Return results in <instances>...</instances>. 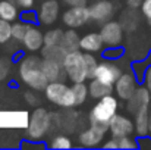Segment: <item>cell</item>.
<instances>
[{
  "instance_id": "16",
  "label": "cell",
  "mask_w": 151,
  "mask_h": 150,
  "mask_svg": "<svg viewBox=\"0 0 151 150\" xmlns=\"http://www.w3.org/2000/svg\"><path fill=\"white\" fill-rule=\"evenodd\" d=\"M41 69H43L44 75L47 77L49 83H53V81H65V80H68L63 65H62V63H57V62H54V60L43 59V62H41Z\"/></svg>"
},
{
  "instance_id": "33",
  "label": "cell",
  "mask_w": 151,
  "mask_h": 150,
  "mask_svg": "<svg viewBox=\"0 0 151 150\" xmlns=\"http://www.w3.org/2000/svg\"><path fill=\"white\" fill-rule=\"evenodd\" d=\"M63 3L68 7H72V6H87V0H63Z\"/></svg>"
},
{
  "instance_id": "31",
  "label": "cell",
  "mask_w": 151,
  "mask_h": 150,
  "mask_svg": "<svg viewBox=\"0 0 151 150\" xmlns=\"http://www.w3.org/2000/svg\"><path fill=\"white\" fill-rule=\"evenodd\" d=\"M141 12L145 16V19L148 21V24L151 25V0H144L141 4Z\"/></svg>"
},
{
  "instance_id": "6",
  "label": "cell",
  "mask_w": 151,
  "mask_h": 150,
  "mask_svg": "<svg viewBox=\"0 0 151 150\" xmlns=\"http://www.w3.org/2000/svg\"><path fill=\"white\" fill-rule=\"evenodd\" d=\"M90 19H91V12L90 7L87 6H72L66 9L62 15L63 24L69 28H79L85 25Z\"/></svg>"
},
{
  "instance_id": "27",
  "label": "cell",
  "mask_w": 151,
  "mask_h": 150,
  "mask_svg": "<svg viewBox=\"0 0 151 150\" xmlns=\"http://www.w3.org/2000/svg\"><path fill=\"white\" fill-rule=\"evenodd\" d=\"M12 38V24L0 18V44H6Z\"/></svg>"
},
{
  "instance_id": "34",
  "label": "cell",
  "mask_w": 151,
  "mask_h": 150,
  "mask_svg": "<svg viewBox=\"0 0 151 150\" xmlns=\"http://www.w3.org/2000/svg\"><path fill=\"white\" fill-rule=\"evenodd\" d=\"M144 83H145V87L151 91V65L145 69V74H144Z\"/></svg>"
},
{
  "instance_id": "15",
  "label": "cell",
  "mask_w": 151,
  "mask_h": 150,
  "mask_svg": "<svg viewBox=\"0 0 151 150\" xmlns=\"http://www.w3.org/2000/svg\"><path fill=\"white\" fill-rule=\"evenodd\" d=\"M22 44L24 47L28 50V51H38L44 47V34L40 28H37L35 25H31L25 38L22 40Z\"/></svg>"
},
{
  "instance_id": "40",
  "label": "cell",
  "mask_w": 151,
  "mask_h": 150,
  "mask_svg": "<svg viewBox=\"0 0 151 150\" xmlns=\"http://www.w3.org/2000/svg\"><path fill=\"white\" fill-rule=\"evenodd\" d=\"M150 136H151V131H150Z\"/></svg>"
},
{
  "instance_id": "35",
  "label": "cell",
  "mask_w": 151,
  "mask_h": 150,
  "mask_svg": "<svg viewBox=\"0 0 151 150\" xmlns=\"http://www.w3.org/2000/svg\"><path fill=\"white\" fill-rule=\"evenodd\" d=\"M103 147L104 149H117V143H116V138L111 136L110 140H107L106 143H103Z\"/></svg>"
},
{
  "instance_id": "4",
  "label": "cell",
  "mask_w": 151,
  "mask_h": 150,
  "mask_svg": "<svg viewBox=\"0 0 151 150\" xmlns=\"http://www.w3.org/2000/svg\"><path fill=\"white\" fill-rule=\"evenodd\" d=\"M63 68H65L68 80L72 84L73 83H85V80H88L85 60H84V53L79 51V50L68 51V54L65 57V62H63Z\"/></svg>"
},
{
  "instance_id": "11",
  "label": "cell",
  "mask_w": 151,
  "mask_h": 150,
  "mask_svg": "<svg viewBox=\"0 0 151 150\" xmlns=\"http://www.w3.org/2000/svg\"><path fill=\"white\" fill-rule=\"evenodd\" d=\"M126 109L128 112H131L132 115H135L137 112H139L144 107H150V101H151V91L147 87H138L135 90V93L126 100Z\"/></svg>"
},
{
  "instance_id": "21",
  "label": "cell",
  "mask_w": 151,
  "mask_h": 150,
  "mask_svg": "<svg viewBox=\"0 0 151 150\" xmlns=\"http://www.w3.org/2000/svg\"><path fill=\"white\" fill-rule=\"evenodd\" d=\"M0 18L9 22H15L19 18L18 4H15L10 0H1L0 1Z\"/></svg>"
},
{
  "instance_id": "1",
  "label": "cell",
  "mask_w": 151,
  "mask_h": 150,
  "mask_svg": "<svg viewBox=\"0 0 151 150\" xmlns=\"http://www.w3.org/2000/svg\"><path fill=\"white\" fill-rule=\"evenodd\" d=\"M41 62H43V57L31 54V56H25L19 63L21 81L27 87L35 91L44 90L49 84V80L41 69Z\"/></svg>"
},
{
  "instance_id": "28",
  "label": "cell",
  "mask_w": 151,
  "mask_h": 150,
  "mask_svg": "<svg viewBox=\"0 0 151 150\" xmlns=\"http://www.w3.org/2000/svg\"><path fill=\"white\" fill-rule=\"evenodd\" d=\"M50 147H53V149H70L72 147V141H70L69 137L59 134V136L53 137V140H51V143H50Z\"/></svg>"
},
{
  "instance_id": "17",
  "label": "cell",
  "mask_w": 151,
  "mask_h": 150,
  "mask_svg": "<svg viewBox=\"0 0 151 150\" xmlns=\"http://www.w3.org/2000/svg\"><path fill=\"white\" fill-rule=\"evenodd\" d=\"M104 46L106 44H104V40L100 33H90L81 37L79 49L82 51H88V53H99L103 50Z\"/></svg>"
},
{
  "instance_id": "39",
  "label": "cell",
  "mask_w": 151,
  "mask_h": 150,
  "mask_svg": "<svg viewBox=\"0 0 151 150\" xmlns=\"http://www.w3.org/2000/svg\"><path fill=\"white\" fill-rule=\"evenodd\" d=\"M150 131H151V112H150Z\"/></svg>"
},
{
  "instance_id": "32",
  "label": "cell",
  "mask_w": 151,
  "mask_h": 150,
  "mask_svg": "<svg viewBox=\"0 0 151 150\" xmlns=\"http://www.w3.org/2000/svg\"><path fill=\"white\" fill-rule=\"evenodd\" d=\"M34 1L35 0H16V4L25 10H29L32 6H34Z\"/></svg>"
},
{
  "instance_id": "22",
  "label": "cell",
  "mask_w": 151,
  "mask_h": 150,
  "mask_svg": "<svg viewBox=\"0 0 151 150\" xmlns=\"http://www.w3.org/2000/svg\"><path fill=\"white\" fill-rule=\"evenodd\" d=\"M81 44V37L78 36V33L75 31V28H69L68 31H65L63 38H62V46L68 51H73V50H79Z\"/></svg>"
},
{
  "instance_id": "24",
  "label": "cell",
  "mask_w": 151,
  "mask_h": 150,
  "mask_svg": "<svg viewBox=\"0 0 151 150\" xmlns=\"http://www.w3.org/2000/svg\"><path fill=\"white\" fill-rule=\"evenodd\" d=\"M65 31H62L60 28H53L44 33V46H59L62 44V38H63Z\"/></svg>"
},
{
  "instance_id": "13",
  "label": "cell",
  "mask_w": 151,
  "mask_h": 150,
  "mask_svg": "<svg viewBox=\"0 0 151 150\" xmlns=\"http://www.w3.org/2000/svg\"><path fill=\"white\" fill-rule=\"evenodd\" d=\"M90 12H91L93 21L104 24L111 19V16L114 13V4L110 0H99L90 7Z\"/></svg>"
},
{
  "instance_id": "9",
  "label": "cell",
  "mask_w": 151,
  "mask_h": 150,
  "mask_svg": "<svg viewBox=\"0 0 151 150\" xmlns=\"http://www.w3.org/2000/svg\"><path fill=\"white\" fill-rule=\"evenodd\" d=\"M120 75H122L120 68H119L116 63H113V62H110V60H109V62L106 60V62L99 63V66H97V69H96V74H94V78L100 80V81L106 83V84L114 86Z\"/></svg>"
},
{
  "instance_id": "30",
  "label": "cell",
  "mask_w": 151,
  "mask_h": 150,
  "mask_svg": "<svg viewBox=\"0 0 151 150\" xmlns=\"http://www.w3.org/2000/svg\"><path fill=\"white\" fill-rule=\"evenodd\" d=\"M12 68V62L7 57H0V81L6 80Z\"/></svg>"
},
{
  "instance_id": "29",
  "label": "cell",
  "mask_w": 151,
  "mask_h": 150,
  "mask_svg": "<svg viewBox=\"0 0 151 150\" xmlns=\"http://www.w3.org/2000/svg\"><path fill=\"white\" fill-rule=\"evenodd\" d=\"M117 143V149H135L138 147V143L131 138V136H123V137H114Z\"/></svg>"
},
{
  "instance_id": "19",
  "label": "cell",
  "mask_w": 151,
  "mask_h": 150,
  "mask_svg": "<svg viewBox=\"0 0 151 150\" xmlns=\"http://www.w3.org/2000/svg\"><path fill=\"white\" fill-rule=\"evenodd\" d=\"M88 90H90V96L93 99H103L109 94L113 93V86L110 84H106L97 78H91V83L88 86Z\"/></svg>"
},
{
  "instance_id": "37",
  "label": "cell",
  "mask_w": 151,
  "mask_h": 150,
  "mask_svg": "<svg viewBox=\"0 0 151 150\" xmlns=\"http://www.w3.org/2000/svg\"><path fill=\"white\" fill-rule=\"evenodd\" d=\"M128 1V4H129V7H132V9H135V7H141V4H142V1L144 0H126Z\"/></svg>"
},
{
  "instance_id": "36",
  "label": "cell",
  "mask_w": 151,
  "mask_h": 150,
  "mask_svg": "<svg viewBox=\"0 0 151 150\" xmlns=\"http://www.w3.org/2000/svg\"><path fill=\"white\" fill-rule=\"evenodd\" d=\"M25 100H27V103H29V104H35V103H37V96H35L32 91H27Z\"/></svg>"
},
{
  "instance_id": "12",
  "label": "cell",
  "mask_w": 151,
  "mask_h": 150,
  "mask_svg": "<svg viewBox=\"0 0 151 150\" xmlns=\"http://www.w3.org/2000/svg\"><path fill=\"white\" fill-rule=\"evenodd\" d=\"M60 13V4L57 0H44L38 9V21L44 25H53Z\"/></svg>"
},
{
  "instance_id": "8",
  "label": "cell",
  "mask_w": 151,
  "mask_h": 150,
  "mask_svg": "<svg viewBox=\"0 0 151 150\" xmlns=\"http://www.w3.org/2000/svg\"><path fill=\"white\" fill-rule=\"evenodd\" d=\"M137 88H138V86H137V75L129 74V72L122 74L119 77V80L116 81V84H114V91H116L117 97L122 100H128L135 93Z\"/></svg>"
},
{
  "instance_id": "18",
  "label": "cell",
  "mask_w": 151,
  "mask_h": 150,
  "mask_svg": "<svg viewBox=\"0 0 151 150\" xmlns=\"http://www.w3.org/2000/svg\"><path fill=\"white\" fill-rule=\"evenodd\" d=\"M135 133L138 137H147L150 134V110L148 107L141 109L135 113Z\"/></svg>"
},
{
  "instance_id": "14",
  "label": "cell",
  "mask_w": 151,
  "mask_h": 150,
  "mask_svg": "<svg viewBox=\"0 0 151 150\" xmlns=\"http://www.w3.org/2000/svg\"><path fill=\"white\" fill-rule=\"evenodd\" d=\"M106 133H107L106 128H101V127H97V125H91L88 130H85V131L81 133V136H79V143H81V146H84V147H96V146H100Z\"/></svg>"
},
{
  "instance_id": "38",
  "label": "cell",
  "mask_w": 151,
  "mask_h": 150,
  "mask_svg": "<svg viewBox=\"0 0 151 150\" xmlns=\"http://www.w3.org/2000/svg\"><path fill=\"white\" fill-rule=\"evenodd\" d=\"M22 21H25V22H34L35 21V15H31L29 12L28 13H24L22 15Z\"/></svg>"
},
{
  "instance_id": "20",
  "label": "cell",
  "mask_w": 151,
  "mask_h": 150,
  "mask_svg": "<svg viewBox=\"0 0 151 150\" xmlns=\"http://www.w3.org/2000/svg\"><path fill=\"white\" fill-rule=\"evenodd\" d=\"M66 54H68V50L65 49L62 44H59V46H44L41 49V57L43 59L54 60V62L62 63V65L65 62Z\"/></svg>"
},
{
  "instance_id": "2",
  "label": "cell",
  "mask_w": 151,
  "mask_h": 150,
  "mask_svg": "<svg viewBox=\"0 0 151 150\" xmlns=\"http://www.w3.org/2000/svg\"><path fill=\"white\" fill-rule=\"evenodd\" d=\"M117 109H119V103L114 96L109 94L103 99H99V103L93 107V110L90 113L91 125H97V127L106 128L109 131V124L117 113Z\"/></svg>"
},
{
  "instance_id": "10",
  "label": "cell",
  "mask_w": 151,
  "mask_h": 150,
  "mask_svg": "<svg viewBox=\"0 0 151 150\" xmlns=\"http://www.w3.org/2000/svg\"><path fill=\"white\" fill-rule=\"evenodd\" d=\"M109 131L113 137H123V136H131L135 133V124L132 119H129L125 115H114V118L109 124Z\"/></svg>"
},
{
  "instance_id": "23",
  "label": "cell",
  "mask_w": 151,
  "mask_h": 150,
  "mask_svg": "<svg viewBox=\"0 0 151 150\" xmlns=\"http://www.w3.org/2000/svg\"><path fill=\"white\" fill-rule=\"evenodd\" d=\"M31 24L25 22V21H15L12 24V38L16 41H22L29 30Z\"/></svg>"
},
{
  "instance_id": "3",
  "label": "cell",
  "mask_w": 151,
  "mask_h": 150,
  "mask_svg": "<svg viewBox=\"0 0 151 150\" xmlns=\"http://www.w3.org/2000/svg\"><path fill=\"white\" fill-rule=\"evenodd\" d=\"M44 94L49 101L60 106V107H73L76 106L75 96L72 87H69L65 81H53L49 83L47 87L44 88Z\"/></svg>"
},
{
  "instance_id": "26",
  "label": "cell",
  "mask_w": 151,
  "mask_h": 150,
  "mask_svg": "<svg viewBox=\"0 0 151 150\" xmlns=\"http://www.w3.org/2000/svg\"><path fill=\"white\" fill-rule=\"evenodd\" d=\"M84 60H85V68H87L88 80H91V78H94L96 69H97V66H99V63H97V59H96L94 53L84 51Z\"/></svg>"
},
{
  "instance_id": "5",
  "label": "cell",
  "mask_w": 151,
  "mask_h": 150,
  "mask_svg": "<svg viewBox=\"0 0 151 150\" xmlns=\"http://www.w3.org/2000/svg\"><path fill=\"white\" fill-rule=\"evenodd\" d=\"M50 130V113L44 107L35 109L28 121L27 134L31 140H41Z\"/></svg>"
},
{
  "instance_id": "7",
  "label": "cell",
  "mask_w": 151,
  "mask_h": 150,
  "mask_svg": "<svg viewBox=\"0 0 151 150\" xmlns=\"http://www.w3.org/2000/svg\"><path fill=\"white\" fill-rule=\"evenodd\" d=\"M100 34L104 44L109 47H119L123 41V25L117 21H107L101 25Z\"/></svg>"
},
{
  "instance_id": "25",
  "label": "cell",
  "mask_w": 151,
  "mask_h": 150,
  "mask_svg": "<svg viewBox=\"0 0 151 150\" xmlns=\"http://www.w3.org/2000/svg\"><path fill=\"white\" fill-rule=\"evenodd\" d=\"M72 90H73L76 106L82 104L87 100V97L90 96V90H88V86H85V83H73Z\"/></svg>"
}]
</instances>
